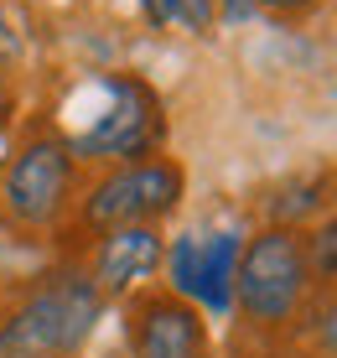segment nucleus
Masks as SVG:
<instances>
[{"label": "nucleus", "mask_w": 337, "mask_h": 358, "mask_svg": "<svg viewBox=\"0 0 337 358\" xmlns=\"http://www.w3.org/2000/svg\"><path fill=\"white\" fill-rule=\"evenodd\" d=\"M161 265H166V239H161V229L156 224H130V229L99 234L89 280L99 286V296L109 301V296H124V291L145 286Z\"/></svg>", "instance_id": "6e6552de"}, {"label": "nucleus", "mask_w": 337, "mask_h": 358, "mask_svg": "<svg viewBox=\"0 0 337 358\" xmlns=\"http://www.w3.org/2000/svg\"><path fill=\"white\" fill-rule=\"evenodd\" d=\"M130 353L135 358H208V322L177 291L130 296Z\"/></svg>", "instance_id": "0eeeda50"}, {"label": "nucleus", "mask_w": 337, "mask_h": 358, "mask_svg": "<svg viewBox=\"0 0 337 358\" xmlns=\"http://www.w3.org/2000/svg\"><path fill=\"white\" fill-rule=\"evenodd\" d=\"M306 260H311V280H317V291L337 286V208L322 218L317 229H306Z\"/></svg>", "instance_id": "9b49d317"}, {"label": "nucleus", "mask_w": 337, "mask_h": 358, "mask_svg": "<svg viewBox=\"0 0 337 358\" xmlns=\"http://www.w3.org/2000/svg\"><path fill=\"white\" fill-rule=\"evenodd\" d=\"M73 197V156L57 135H36L16 151L0 182V203L21 229H52Z\"/></svg>", "instance_id": "39448f33"}, {"label": "nucleus", "mask_w": 337, "mask_h": 358, "mask_svg": "<svg viewBox=\"0 0 337 358\" xmlns=\"http://www.w3.org/2000/svg\"><path fill=\"white\" fill-rule=\"evenodd\" d=\"M145 16L156 27H177L192 36H208L218 21V0H145Z\"/></svg>", "instance_id": "9d476101"}, {"label": "nucleus", "mask_w": 337, "mask_h": 358, "mask_svg": "<svg viewBox=\"0 0 337 358\" xmlns=\"http://www.w3.org/2000/svg\"><path fill=\"white\" fill-rule=\"evenodd\" d=\"M259 10H270L275 21H306L322 10V0H259Z\"/></svg>", "instance_id": "ddd939ff"}, {"label": "nucleus", "mask_w": 337, "mask_h": 358, "mask_svg": "<svg viewBox=\"0 0 337 358\" xmlns=\"http://www.w3.org/2000/svg\"><path fill=\"white\" fill-rule=\"evenodd\" d=\"M317 280H311L306 260V234L301 229H280L265 224L259 234H249L239 265H234V312L249 332L259 338H280L285 327H296L306 317Z\"/></svg>", "instance_id": "f257e3e1"}, {"label": "nucleus", "mask_w": 337, "mask_h": 358, "mask_svg": "<svg viewBox=\"0 0 337 358\" xmlns=\"http://www.w3.org/2000/svg\"><path fill=\"white\" fill-rule=\"evenodd\" d=\"M187 192V171L171 156H145V162H124L89 187L83 197V229L109 234L130 224H161L166 213H177Z\"/></svg>", "instance_id": "20e7f679"}, {"label": "nucleus", "mask_w": 337, "mask_h": 358, "mask_svg": "<svg viewBox=\"0 0 337 358\" xmlns=\"http://www.w3.org/2000/svg\"><path fill=\"white\" fill-rule=\"evenodd\" d=\"M16 52H21V36L10 31L6 21H0V63H10V57H16Z\"/></svg>", "instance_id": "2eb2a0df"}, {"label": "nucleus", "mask_w": 337, "mask_h": 358, "mask_svg": "<svg viewBox=\"0 0 337 358\" xmlns=\"http://www.w3.org/2000/svg\"><path fill=\"white\" fill-rule=\"evenodd\" d=\"M332 192H337V177H332V171H306V177L285 182V187L275 192V203H270V224L301 229L306 218H317L322 208L332 203Z\"/></svg>", "instance_id": "1a4fd4ad"}, {"label": "nucleus", "mask_w": 337, "mask_h": 358, "mask_svg": "<svg viewBox=\"0 0 337 358\" xmlns=\"http://www.w3.org/2000/svg\"><path fill=\"white\" fill-rule=\"evenodd\" d=\"M259 10V0H218V21H229V27H239Z\"/></svg>", "instance_id": "4468645a"}, {"label": "nucleus", "mask_w": 337, "mask_h": 358, "mask_svg": "<svg viewBox=\"0 0 337 358\" xmlns=\"http://www.w3.org/2000/svg\"><path fill=\"white\" fill-rule=\"evenodd\" d=\"M94 89L104 99V109L89 115L78 130L57 135L73 162H120L124 166V162L156 156V141H161V130H166L161 99L145 89L141 78H130V73H109V78H99Z\"/></svg>", "instance_id": "7ed1b4c3"}, {"label": "nucleus", "mask_w": 337, "mask_h": 358, "mask_svg": "<svg viewBox=\"0 0 337 358\" xmlns=\"http://www.w3.org/2000/svg\"><path fill=\"white\" fill-rule=\"evenodd\" d=\"M306 348L311 358H337V286L322 291L317 306H306Z\"/></svg>", "instance_id": "f8f14e48"}, {"label": "nucleus", "mask_w": 337, "mask_h": 358, "mask_svg": "<svg viewBox=\"0 0 337 358\" xmlns=\"http://www.w3.org/2000/svg\"><path fill=\"white\" fill-rule=\"evenodd\" d=\"M208 358H213V353H208Z\"/></svg>", "instance_id": "f3484780"}, {"label": "nucleus", "mask_w": 337, "mask_h": 358, "mask_svg": "<svg viewBox=\"0 0 337 358\" xmlns=\"http://www.w3.org/2000/svg\"><path fill=\"white\" fill-rule=\"evenodd\" d=\"M0 115H6V89H0Z\"/></svg>", "instance_id": "dca6fc26"}, {"label": "nucleus", "mask_w": 337, "mask_h": 358, "mask_svg": "<svg viewBox=\"0 0 337 358\" xmlns=\"http://www.w3.org/2000/svg\"><path fill=\"white\" fill-rule=\"evenodd\" d=\"M104 312V296L83 270H57L0 317V358H78Z\"/></svg>", "instance_id": "f03ea898"}, {"label": "nucleus", "mask_w": 337, "mask_h": 358, "mask_svg": "<svg viewBox=\"0 0 337 358\" xmlns=\"http://www.w3.org/2000/svg\"><path fill=\"white\" fill-rule=\"evenodd\" d=\"M244 239L239 234H182L177 244L166 250V275L182 301L208 306V312H234V265H239Z\"/></svg>", "instance_id": "423d86ee"}]
</instances>
